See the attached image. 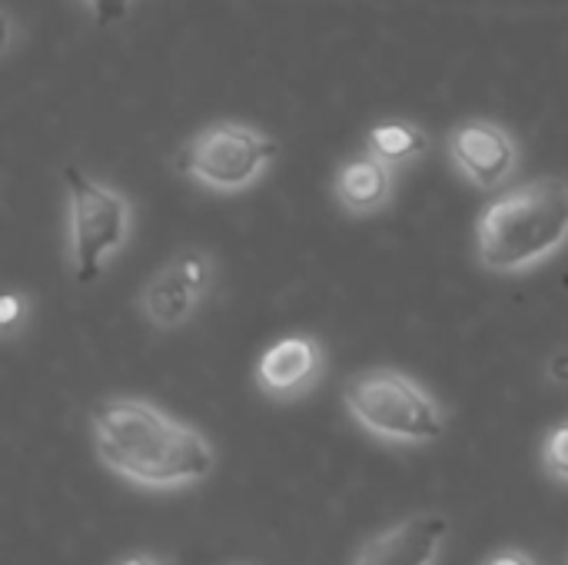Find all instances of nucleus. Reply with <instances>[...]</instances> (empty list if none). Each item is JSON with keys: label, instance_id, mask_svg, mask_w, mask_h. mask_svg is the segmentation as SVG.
<instances>
[{"label": "nucleus", "instance_id": "obj_1", "mask_svg": "<svg viewBox=\"0 0 568 565\" xmlns=\"http://www.w3.org/2000/svg\"><path fill=\"white\" fill-rule=\"evenodd\" d=\"M97 463L143 493H183L213 480L216 446L210 436L153 400L106 396L90 410Z\"/></svg>", "mask_w": 568, "mask_h": 565}, {"label": "nucleus", "instance_id": "obj_2", "mask_svg": "<svg viewBox=\"0 0 568 565\" xmlns=\"http://www.w3.org/2000/svg\"><path fill=\"white\" fill-rule=\"evenodd\" d=\"M568 246V180L536 176L493 193L476 220V260L496 276H523Z\"/></svg>", "mask_w": 568, "mask_h": 565}, {"label": "nucleus", "instance_id": "obj_3", "mask_svg": "<svg viewBox=\"0 0 568 565\" xmlns=\"http://www.w3.org/2000/svg\"><path fill=\"white\" fill-rule=\"evenodd\" d=\"M349 420L386 446L419 450L446 436L449 416L443 403L409 373L396 366H369L343 386Z\"/></svg>", "mask_w": 568, "mask_h": 565}, {"label": "nucleus", "instance_id": "obj_4", "mask_svg": "<svg viewBox=\"0 0 568 565\" xmlns=\"http://www.w3.org/2000/svg\"><path fill=\"white\" fill-rule=\"evenodd\" d=\"M67 190V256L73 280L90 286L133 236V203L80 167L63 170Z\"/></svg>", "mask_w": 568, "mask_h": 565}, {"label": "nucleus", "instance_id": "obj_5", "mask_svg": "<svg viewBox=\"0 0 568 565\" xmlns=\"http://www.w3.org/2000/svg\"><path fill=\"white\" fill-rule=\"evenodd\" d=\"M280 153L276 137L253 123L216 120L200 127L176 153V170L216 196L253 190Z\"/></svg>", "mask_w": 568, "mask_h": 565}, {"label": "nucleus", "instance_id": "obj_6", "mask_svg": "<svg viewBox=\"0 0 568 565\" xmlns=\"http://www.w3.org/2000/svg\"><path fill=\"white\" fill-rule=\"evenodd\" d=\"M213 286H216V260L206 250L190 246L170 256L140 286L136 310L153 330L173 333L196 316V310L206 303Z\"/></svg>", "mask_w": 568, "mask_h": 565}, {"label": "nucleus", "instance_id": "obj_7", "mask_svg": "<svg viewBox=\"0 0 568 565\" xmlns=\"http://www.w3.org/2000/svg\"><path fill=\"white\" fill-rule=\"evenodd\" d=\"M446 153L456 173L479 193H499L519 170L523 150L509 127L489 117L459 120L446 133Z\"/></svg>", "mask_w": 568, "mask_h": 565}, {"label": "nucleus", "instance_id": "obj_8", "mask_svg": "<svg viewBox=\"0 0 568 565\" xmlns=\"http://www.w3.org/2000/svg\"><path fill=\"white\" fill-rule=\"evenodd\" d=\"M326 376V346L313 333H290L270 343L253 370L256 390L270 403H300Z\"/></svg>", "mask_w": 568, "mask_h": 565}, {"label": "nucleus", "instance_id": "obj_9", "mask_svg": "<svg viewBox=\"0 0 568 565\" xmlns=\"http://www.w3.org/2000/svg\"><path fill=\"white\" fill-rule=\"evenodd\" d=\"M453 523L443 513H413L373 533L353 565H439Z\"/></svg>", "mask_w": 568, "mask_h": 565}, {"label": "nucleus", "instance_id": "obj_10", "mask_svg": "<svg viewBox=\"0 0 568 565\" xmlns=\"http://www.w3.org/2000/svg\"><path fill=\"white\" fill-rule=\"evenodd\" d=\"M333 200L346 216H379L396 200V170L376 153L359 150L343 160L333 173Z\"/></svg>", "mask_w": 568, "mask_h": 565}, {"label": "nucleus", "instance_id": "obj_11", "mask_svg": "<svg viewBox=\"0 0 568 565\" xmlns=\"http://www.w3.org/2000/svg\"><path fill=\"white\" fill-rule=\"evenodd\" d=\"M366 150L376 153L393 170H403V167H413L429 150V133L416 120H403V117L379 120L366 133Z\"/></svg>", "mask_w": 568, "mask_h": 565}, {"label": "nucleus", "instance_id": "obj_12", "mask_svg": "<svg viewBox=\"0 0 568 565\" xmlns=\"http://www.w3.org/2000/svg\"><path fill=\"white\" fill-rule=\"evenodd\" d=\"M539 463H542V473L556 486L568 490V420H559L556 426L546 430L539 443Z\"/></svg>", "mask_w": 568, "mask_h": 565}, {"label": "nucleus", "instance_id": "obj_13", "mask_svg": "<svg viewBox=\"0 0 568 565\" xmlns=\"http://www.w3.org/2000/svg\"><path fill=\"white\" fill-rule=\"evenodd\" d=\"M30 323V296L10 290L0 303V333L3 340H13L17 333H23Z\"/></svg>", "mask_w": 568, "mask_h": 565}, {"label": "nucleus", "instance_id": "obj_14", "mask_svg": "<svg viewBox=\"0 0 568 565\" xmlns=\"http://www.w3.org/2000/svg\"><path fill=\"white\" fill-rule=\"evenodd\" d=\"M87 7H90L97 27H113L130 13L133 0H87Z\"/></svg>", "mask_w": 568, "mask_h": 565}, {"label": "nucleus", "instance_id": "obj_15", "mask_svg": "<svg viewBox=\"0 0 568 565\" xmlns=\"http://www.w3.org/2000/svg\"><path fill=\"white\" fill-rule=\"evenodd\" d=\"M546 380L552 383V386H568V346L566 350H556L552 356H549V363H546Z\"/></svg>", "mask_w": 568, "mask_h": 565}, {"label": "nucleus", "instance_id": "obj_16", "mask_svg": "<svg viewBox=\"0 0 568 565\" xmlns=\"http://www.w3.org/2000/svg\"><path fill=\"white\" fill-rule=\"evenodd\" d=\"M483 565H539L526 549H519V546H506V549H496L489 559Z\"/></svg>", "mask_w": 568, "mask_h": 565}, {"label": "nucleus", "instance_id": "obj_17", "mask_svg": "<svg viewBox=\"0 0 568 565\" xmlns=\"http://www.w3.org/2000/svg\"><path fill=\"white\" fill-rule=\"evenodd\" d=\"M116 565H170V563H166V559H160V556H153V553H133V556L120 559Z\"/></svg>", "mask_w": 568, "mask_h": 565}]
</instances>
